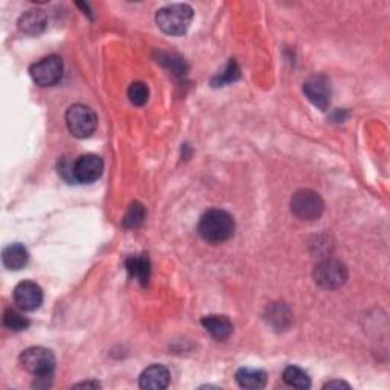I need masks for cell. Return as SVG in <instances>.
Returning <instances> with one entry per match:
<instances>
[{"label": "cell", "mask_w": 390, "mask_h": 390, "mask_svg": "<svg viewBox=\"0 0 390 390\" xmlns=\"http://www.w3.org/2000/svg\"><path fill=\"white\" fill-rule=\"evenodd\" d=\"M235 232L234 217L226 211L212 209L207 211L198 223V235L204 241L212 244H220L227 241Z\"/></svg>", "instance_id": "obj_1"}, {"label": "cell", "mask_w": 390, "mask_h": 390, "mask_svg": "<svg viewBox=\"0 0 390 390\" xmlns=\"http://www.w3.org/2000/svg\"><path fill=\"white\" fill-rule=\"evenodd\" d=\"M194 19L193 8L186 3H172L163 6L156 14V23L165 34L168 36H183L190 27Z\"/></svg>", "instance_id": "obj_2"}, {"label": "cell", "mask_w": 390, "mask_h": 390, "mask_svg": "<svg viewBox=\"0 0 390 390\" xmlns=\"http://www.w3.org/2000/svg\"><path fill=\"white\" fill-rule=\"evenodd\" d=\"M66 123L70 135L78 139H86L93 135L98 128V116L84 104H73L66 112Z\"/></svg>", "instance_id": "obj_3"}, {"label": "cell", "mask_w": 390, "mask_h": 390, "mask_svg": "<svg viewBox=\"0 0 390 390\" xmlns=\"http://www.w3.org/2000/svg\"><path fill=\"white\" fill-rule=\"evenodd\" d=\"M20 363L24 370H28L37 378H41L52 377L57 360L51 350H46V347L41 346H32L22 352Z\"/></svg>", "instance_id": "obj_4"}, {"label": "cell", "mask_w": 390, "mask_h": 390, "mask_svg": "<svg viewBox=\"0 0 390 390\" xmlns=\"http://www.w3.org/2000/svg\"><path fill=\"white\" fill-rule=\"evenodd\" d=\"M292 212L299 220L313 221L322 217L325 211V203L322 197L313 189H299L297 193L292 197Z\"/></svg>", "instance_id": "obj_5"}, {"label": "cell", "mask_w": 390, "mask_h": 390, "mask_svg": "<svg viewBox=\"0 0 390 390\" xmlns=\"http://www.w3.org/2000/svg\"><path fill=\"white\" fill-rule=\"evenodd\" d=\"M314 280L325 290H336L345 285L347 280V269L337 260H325L314 269Z\"/></svg>", "instance_id": "obj_6"}, {"label": "cell", "mask_w": 390, "mask_h": 390, "mask_svg": "<svg viewBox=\"0 0 390 390\" xmlns=\"http://www.w3.org/2000/svg\"><path fill=\"white\" fill-rule=\"evenodd\" d=\"M31 77L41 87L55 86L63 77V60L58 55L45 57L31 66Z\"/></svg>", "instance_id": "obj_7"}, {"label": "cell", "mask_w": 390, "mask_h": 390, "mask_svg": "<svg viewBox=\"0 0 390 390\" xmlns=\"http://www.w3.org/2000/svg\"><path fill=\"white\" fill-rule=\"evenodd\" d=\"M104 162L96 154H84L72 163V180L78 183H93L103 176Z\"/></svg>", "instance_id": "obj_8"}, {"label": "cell", "mask_w": 390, "mask_h": 390, "mask_svg": "<svg viewBox=\"0 0 390 390\" xmlns=\"http://www.w3.org/2000/svg\"><path fill=\"white\" fill-rule=\"evenodd\" d=\"M14 302L23 311H36L43 303V290L36 282L23 280L14 288Z\"/></svg>", "instance_id": "obj_9"}, {"label": "cell", "mask_w": 390, "mask_h": 390, "mask_svg": "<svg viewBox=\"0 0 390 390\" xmlns=\"http://www.w3.org/2000/svg\"><path fill=\"white\" fill-rule=\"evenodd\" d=\"M303 93L320 110H327L331 103V84L323 75L311 77L303 84Z\"/></svg>", "instance_id": "obj_10"}, {"label": "cell", "mask_w": 390, "mask_h": 390, "mask_svg": "<svg viewBox=\"0 0 390 390\" xmlns=\"http://www.w3.org/2000/svg\"><path fill=\"white\" fill-rule=\"evenodd\" d=\"M170 370L162 364H153L147 368L139 377V386L149 390H162L167 389L170 384Z\"/></svg>", "instance_id": "obj_11"}, {"label": "cell", "mask_w": 390, "mask_h": 390, "mask_svg": "<svg viewBox=\"0 0 390 390\" xmlns=\"http://www.w3.org/2000/svg\"><path fill=\"white\" fill-rule=\"evenodd\" d=\"M203 328L209 333L215 340L223 342V340H227L232 333H234V325L226 316H206L202 319Z\"/></svg>", "instance_id": "obj_12"}, {"label": "cell", "mask_w": 390, "mask_h": 390, "mask_svg": "<svg viewBox=\"0 0 390 390\" xmlns=\"http://www.w3.org/2000/svg\"><path fill=\"white\" fill-rule=\"evenodd\" d=\"M126 269L128 271L130 278L136 279L140 285H147L149 276H151V262L145 255L130 256L126 261Z\"/></svg>", "instance_id": "obj_13"}, {"label": "cell", "mask_w": 390, "mask_h": 390, "mask_svg": "<svg viewBox=\"0 0 390 390\" xmlns=\"http://www.w3.org/2000/svg\"><path fill=\"white\" fill-rule=\"evenodd\" d=\"M2 261L8 270H22L29 261V253L23 244L14 243L3 248Z\"/></svg>", "instance_id": "obj_14"}, {"label": "cell", "mask_w": 390, "mask_h": 390, "mask_svg": "<svg viewBox=\"0 0 390 390\" xmlns=\"http://www.w3.org/2000/svg\"><path fill=\"white\" fill-rule=\"evenodd\" d=\"M46 14L41 10H29L19 19V28L24 34L38 36L46 28Z\"/></svg>", "instance_id": "obj_15"}, {"label": "cell", "mask_w": 390, "mask_h": 390, "mask_svg": "<svg viewBox=\"0 0 390 390\" xmlns=\"http://www.w3.org/2000/svg\"><path fill=\"white\" fill-rule=\"evenodd\" d=\"M237 383L243 389H262L267 383V373L261 369L241 368L237 372Z\"/></svg>", "instance_id": "obj_16"}, {"label": "cell", "mask_w": 390, "mask_h": 390, "mask_svg": "<svg viewBox=\"0 0 390 390\" xmlns=\"http://www.w3.org/2000/svg\"><path fill=\"white\" fill-rule=\"evenodd\" d=\"M282 378H284L285 384L294 389H308L311 386V380L308 377V373L299 366L285 368L284 373H282Z\"/></svg>", "instance_id": "obj_17"}, {"label": "cell", "mask_w": 390, "mask_h": 390, "mask_svg": "<svg viewBox=\"0 0 390 390\" xmlns=\"http://www.w3.org/2000/svg\"><path fill=\"white\" fill-rule=\"evenodd\" d=\"M144 220H145V207L139 202H135L130 204L126 217L122 220V224L127 229H137L140 224L144 223Z\"/></svg>", "instance_id": "obj_18"}, {"label": "cell", "mask_w": 390, "mask_h": 390, "mask_svg": "<svg viewBox=\"0 0 390 390\" xmlns=\"http://www.w3.org/2000/svg\"><path fill=\"white\" fill-rule=\"evenodd\" d=\"M3 325L11 331H23L29 327V320L19 311L6 310L3 314Z\"/></svg>", "instance_id": "obj_19"}, {"label": "cell", "mask_w": 390, "mask_h": 390, "mask_svg": "<svg viewBox=\"0 0 390 390\" xmlns=\"http://www.w3.org/2000/svg\"><path fill=\"white\" fill-rule=\"evenodd\" d=\"M239 78V68L238 64L235 63V60H230L229 64L226 66V69H224L221 73H218L217 77L212 80V84L215 87H220L224 84H229V82H234Z\"/></svg>", "instance_id": "obj_20"}, {"label": "cell", "mask_w": 390, "mask_h": 390, "mask_svg": "<svg viewBox=\"0 0 390 390\" xmlns=\"http://www.w3.org/2000/svg\"><path fill=\"white\" fill-rule=\"evenodd\" d=\"M148 96H149L148 87H147V84H144V82L136 81L128 87V98H130L131 104H135L137 107L144 105L148 101Z\"/></svg>", "instance_id": "obj_21"}, {"label": "cell", "mask_w": 390, "mask_h": 390, "mask_svg": "<svg viewBox=\"0 0 390 390\" xmlns=\"http://www.w3.org/2000/svg\"><path fill=\"white\" fill-rule=\"evenodd\" d=\"M323 387H325V389H334V387H337V389H342V387L350 389L351 386L347 384V383H345V381H329V383H327Z\"/></svg>", "instance_id": "obj_22"}, {"label": "cell", "mask_w": 390, "mask_h": 390, "mask_svg": "<svg viewBox=\"0 0 390 390\" xmlns=\"http://www.w3.org/2000/svg\"><path fill=\"white\" fill-rule=\"evenodd\" d=\"M75 387H99V383H95V381H86V383H78L75 384Z\"/></svg>", "instance_id": "obj_23"}]
</instances>
